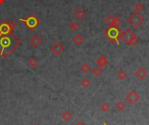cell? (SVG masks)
I'll return each instance as SVG.
<instances>
[{"label":"cell","mask_w":149,"mask_h":125,"mask_svg":"<svg viewBox=\"0 0 149 125\" xmlns=\"http://www.w3.org/2000/svg\"><path fill=\"white\" fill-rule=\"evenodd\" d=\"M120 32L121 31L120 28L114 27V26H108L104 32V35L111 43L117 44L118 46H120L119 39H120Z\"/></svg>","instance_id":"1"},{"label":"cell","mask_w":149,"mask_h":125,"mask_svg":"<svg viewBox=\"0 0 149 125\" xmlns=\"http://www.w3.org/2000/svg\"><path fill=\"white\" fill-rule=\"evenodd\" d=\"M120 38L127 45L130 46H135L138 43V38L134 33V32L131 29H127L120 32Z\"/></svg>","instance_id":"2"},{"label":"cell","mask_w":149,"mask_h":125,"mask_svg":"<svg viewBox=\"0 0 149 125\" xmlns=\"http://www.w3.org/2000/svg\"><path fill=\"white\" fill-rule=\"evenodd\" d=\"M145 21V18L140 12H133L130 14V16L127 18V22L134 27V28H139Z\"/></svg>","instance_id":"3"},{"label":"cell","mask_w":149,"mask_h":125,"mask_svg":"<svg viewBox=\"0 0 149 125\" xmlns=\"http://www.w3.org/2000/svg\"><path fill=\"white\" fill-rule=\"evenodd\" d=\"M65 45L60 41H55L50 46V51L55 56H60L65 52Z\"/></svg>","instance_id":"4"},{"label":"cell","mask_w":149,"mask_h":125,"mask_svg":"<svg viewBox=\"0 0 149 125\" xmlns=\"http://www.w3.org/2000/svg\"><path fill=\"white\" fill-rule=\"evenodd\" d=\"M20 21H22L23 23H24L25 25L31 31L36 29V27L39 25V20L35 16H33V15L29 16L26 19H20Z\"/></svg>","instance_id":"5"},{"label":"cell","mask_w":149,"mask_h":125,"mask_svg":"<svg viewBox=\"0 0 149 125\" xmlns=\"http://www.w3.org/2000/svg\"><path fill=\"white\" fill-rule=\"evenodd\" d=\"M125 99L131 105H134L140 101V95L135 90H131L130 92H128L127 94Z\"/></svg>","instance_id":"6"},{"label":"cell","mask_w":149,"mask_h":125,"mask_svg":"<svg viewBox=\"0 0 149 125\" xmlns=\"http://www.w3.org/2000/svg\"><path fill=\"white\" fill-rule=\"evenodd\" d=\"M29 42H30L31 46H32L33 47H38L42 44L43 40H42V38L38 34H34L30 38Z\"/></svg>","instance_id":"7"},{"label":"cell","mask_w":149,"mask_h":125,"mask_svg":"<svg viewBox=\"0 0 149 125\" xmlns=\"http://www.w3.org/2000/svg\"><path fill=\"white\" fill-rule=\"evenodd\" d=\"M72 43H73L75 46H81V45L85 42V38H84L81 34L77 33V34H75V35L72 37Z\"/></svg>","instance_id":"8"},{"label":"cell","mask_w":149,"mask_h":125,"mask_svg":"<svg viewBox=\"0 0 149 125\" xmlns=\"http://www.w3.org/2000/svg\"><path fill=\"white\" fill-rule=\"evenodd\" d=\"M74 16L75 18H77L79 20H82L83 18H85V17L86 16V11L81 8V7H78L77 9H75L74 11Z\"/></svg>","instance_id":"9"},{"label":"cell","mask_w":149,"mask_h":125,"mask_svg":"<svg viewBox=\"0 0 149 125\" xmlns=\"http://www.w3.org/2000/svg\"><path fill=\"white\" fill-rule=\"evenodd\" d=\"M134 75H135L139 80H143V79L146 78V76H147V70H146L143 67H140L134 72Z\"/></svg>","instance_id":"10"},{"label":"cell","mask_w":149,"mask_h":125,"mask_svg":"<svg viewBox=\"0 0 149 125\" xmlns=\"http://www.w3.org/2000/svg\"><path fill=\"white\" fill-rule=\"evenodd\" d=\"M96 64H97V66H99V67H107V65L108 64V60L107 59V57L101 55V56H100V57L97 59Z\"/></svg>","instance_id":"11"},{"label":"cell","mask_w":149,"mask_h":125,"mask_svg":"<svg viewBox=\"0 0 149 125\" xmlns=\"http://www.w3.org/2000/svg\"><path fill=\"white\" fill-rule=\"evenodd\" d=\"M61 118L65 122H69L72 118V114L69 110H65L61 114Z\"/></svg>","instance_id":"12"},{"label":"cell","mask_w":149,"mask_h":125,"mask_svg":"<svg viewBox=\"0 0 149 125\" xmlns=\"http://www.w3.org/2000/svg\"><path fill=\"white\" fill-rule=\"evenodd\" d=\"M28 66L31 68H36L38 66V60L35 58V57H31L29 60H28Z\"/></svg>","instance_id":"13"},{"label":"cell","mask_w":149,"mask_h":125,"mask_svg":"<svg viewBox=\"0 0 149 125\" xmlns=\"http://www.w3.org/2000/svg\"><path fill=\"white\" fill-rule=\"evenodd\" d=\"M92 73H93V74L94 76L99 77V76H100V75L102 74V73H103L102 67L97 66V67H93V68L92 69Z\"/></svg>","instance_id":"14"},{"label":"cell","mask_w":149,"mask_h":125,"mask_svg":"<svg viewBox=\"0 0 149 125\" xmlns=\"http://www.w3.org/2000/svg\"><path fill=\"white\" fill-rule=\"evenodd\" d=\"M121 25H122V20L120 19V18L114 17V19H113V23H112V25L110 26H114V27L120 28Z\"/></svg>","instance_id":"15"},{"label":"cell","mask_w":149,"mask_h":125,"mask_svg":"<svg viewBox=\"0 0 149 125\" xmlns=\"http://www.w3.org/2000/svg\"><path fill=\"white\" fill-rule=\"evenodd\" d=\"M116 77L119 79V80H120V81H123V80H125L127 77V73L124 71V70H122V69H120L117 74H116Z\"/></svg>","instance_id":"16"},{"label":"cell","mask_w":149,"mask_h":125,"mask_svg":"<svg viewBox=\"0 0 149 125\" xmlns=\"http://www.w3.org/2000/svg\"><path fill=\"white\" fill-rule=\"evenodd\" d=\"M80 69H81V71H82V73H84V74H88L92 69H91V67L89 66V64H87V63H83L82 65H81V67H80Z\"/></svg>","instance_id":"17"},{"label":"cell","mask_w":149,"mask_h":125,"mask_svg":"<svg viewBox=\"0 0 149 125\" xmlns=\"http://www.w3.org/2000/svg\"><path fill=\"white\" fill-rule=\"evenodd\" d=\"M134 10H135V11L136 12H141L142 11H143V9H144V5H143V4L141 3V2H137L135 4H134Z\"/></svg>","instance_id":"18"},{"label":"cell","mask_w":149,"mask_h":125,"mask_svg":"<svg viewBox=\"0 0 149 125\" xmlns=\"http://www.w3.org/2000/svg\"><path fill=\"white\" fill-rule=\"evenodd\" d=\"M80 84H81V86H82L84 88H89L90 85H91V81H90V79H88V78H84V79L80 81Z\"/></svg>","instance_id":"19"},{"label":"cell","mask_w":149,"mask_h":125,"mask_svg":"<svg viewBox=\"0 0 149 125\" xmlns=\"http://www.w3.org/2000/svg\"><path fill=\"white\" fill-rule=\"evenodd\" d=\"M79 23L76 22V21H72V22L69 24V28H70L72 31H73V32L77 31V30L79 29Z\"/></svg>","instance_id":"20"},{"label":"cell","mask_w":149,"mask_h":125,"mask_svg":"<svg viewBox=\"0 0 149 125\" xmlns=\"http://www.w3.org/2000/svg\"><path fill=\"white\" fill-rule=\"evenodd\" d=\"M114 17H115V16H114L113 14H112V13H111V14H109L108 16H107V17H106V18H105V22H106V23L110 26V25H112V23H113V19H114Z\"/></svg>","instance_id":"21"},{"label":"cell","mask_w":149,"mask_h":125,"mask_svg":"<svg viewBox=\"0 0 149 125\" xmlns=\"http://www.w3.org/2000/svg\"><path fill=\"white\" fill-rule=\"evenodd\" d=\"M115 106H116L117 110H120V111H122V110H125V108H126V105H125V103H124L122 101L118 102V103L115 104Z\"/></svg>","instance_id":"22"},{"label":"cell","mask_w":149,"mask_h":125,"mask_svg":"<svg viewBox=\"0 0 149 125\" xmlns=\"http://www.w3.org/2000/svg\"><path fill=\"white\" fill-rule=\"evenodd\" d=\"M100 109H101V110L103 111V112H107L109 110H110V106H109V104L107 103H103L102 104H101V106H100Z\"/></svg>","instance_id":"23"},{"label":"cell","mask_w":149,"mask_h":125,"mask_svg":"<svg viewBox=\"0 0 149 125\" xmlns=\"http://www.w3.org/2000/svg\"><path fill=\"white\" fill-rule=\"evenodd\" d=\"M74 125H86V124H84L82 121H79V122H77Z\"/></svg>","instance_id":"24"},{"label":"cell","mask_w":149,"mask_h":125,"mask_svg":"<svg viewBox=\"0 0 149 125\" xmlns=\"http://www.w3.org/2000/svg\"><path fill=\"white\" fill-rule=\"evenodd\" d=\"M4 2V0H0V4H2Z\"/></svg>","instance_id":"25"}]
</instances>
